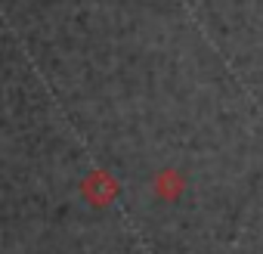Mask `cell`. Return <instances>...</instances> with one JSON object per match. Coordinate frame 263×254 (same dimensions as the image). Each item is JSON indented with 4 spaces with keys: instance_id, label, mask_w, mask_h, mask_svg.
I'll return each mask as SVG.
<instances>
[{
    "instance_id": "obj_1",
    "label": "cell",
    "mask_w": 263,
    "mask_h": 254,
    "mask_svg": "<svg viewBox=\"0 0 263 254\" xmlns=\"http://www.w3.org/2000/svg\"><path fill=\"white\" fill-rule=\"evenodd\" d=\"M81 192H84V198H87L90 205L102 208V205H108V202L118 195V183H115L111 174H105V171H93V174L81 183Z\"/></svg>"
},
{
    "instance_id": "obj_2",
    "label": "cell",
    "mask_w": 263,
    "mask_h": 254,
    "mask_svg": "<svg viewBox=\"0 0 263 254\" xmlns=\"http://www.w3.org/2000/svg\"><path fill=\"white\" fill-rule=\"evenodd\" d=\"M183 186H186V180H183V177H180V171H174V168H167V171H161V174L155 177V195H158V198H164V202L180 198Z\"/></svg>"
}]
</instances>
